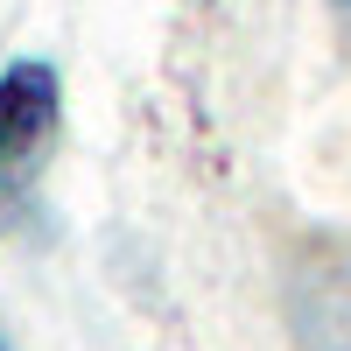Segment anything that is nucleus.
<instances>
[{"label": "nucleus", "mask_w": 351, "mask_h": 351, "mask_svg": "<svg viewBox=\"0 0 351 351\" xmlns=\"http://www.w3.org/2000/svg\"><path fill=\"white\" fill-rule=\"evenodd\" d=\"M288 316L302 351H351V246H324L316 267H295Z\"/></svg>", "instance_id": "nucleus-2"}, {"label": "nucleus", "mask_w": 351, "mask_h": 351, "mask_svg": "<svg viewBox=\"0 0 351 351\" xmlns=\"http://www.w3.org/2000/svg\"><path fill=\"white\" fill-rule=\"evenodd\" d=\"M0 351H14V337H8V330H0Z\"/></svg>", "instance_id": "nucleus-3"}, {"label": "nucleus", "mask_w": 351, "mask_h": 351, "mask_svg": "<svg viewBox=\"0 0 351 351\" xmlns=\"http://www.w3.org/2000/svg\"><path fill=\"white\" fill-rule=\"evenodd\" d=\"M56 120H64V77L49 56H14L0 71V232H8L56 155Z\"/></svg>", "instance_id": "nucleus-1"}]
</instances>
